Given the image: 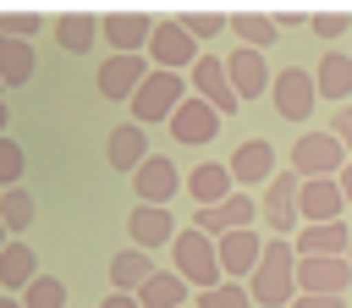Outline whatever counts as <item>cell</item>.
I'll list each match as a JSON object with an SVG mask.
<instances>
[{
  "instance_id": "1",
  "label": "cell",
  "mask_w": 352,
  "mask_h": 308,
  "mask_svg": "<svg viewBox=\"0 0 352 308\" xmlns=\"http://www.w3.org/2000/svg\"><path fill=\"white\" fill-rule=\"evenodd\" d=\"M248 292H253V302H258V308H292V302L302 297V292H297V242L270 236V242H264L258 270L248 275Z\"/></svg>"
},
{
  "instance_id": "2",
  "label": "cell",
  "mask_w": 352,
  "mask_h": 308,
  "mask_svg": "<svg viewBox=\"0 0 352 308\" xmlns=\"http://www.w3.org/2000/svg\"><path fill=\"white\" fill-rule=\"evenodd\" d=\"M170 270L192 286V292H214L220 280H226V270H220V242L214 236H204L198 226H182L176 231V248H170Z\"/></svg>"
},
{
  "instance_id": "3",
  "label": "cell",
  "mask_w": 352,
  "mask_h": 308,
  "mask_svg": "<svg viewBox=\"0 0 352 308\" xmlns=\"http://www.w3.org/2000/svg\"><path fill=\"white\" fill-rule=\"evenodd\" d=\"M346 148H341V138L336 132H302L297 143H292V170L302 176V182H324V176H341L346 170Z\"/></svg>"
},
{
  "instance_id": "4",
  "label": "cell",
  "mask_w": 352,
  "mask_h": 308,
  "mask_svg": "<svg viewBox=\"0 0 352 308\" xmlns=\"http://www.w3.org/2000/svg\"><path fill=\"white\" fill-rule=\"evenodd\" d=\"M187 99H192V94H187V82H182V72H148V82H143L138 99H132V121H138V126L170 121Z\"/></svg>"
},
{
  "instance_id": "5",
  "label": "cell",
  "mask_w": 352,
  "mask_h": 308,
  "mask_svg": "<svg viewBox=\"0 0 352 308\" xmlns=\"http://www.w3.org/2000/svg\"><path fill=\"white\" fill-rule=\"evenodd\" d=\"M270 99H275V116H280V121H308L314 104H319V82H314L308 66H280Z\"/></svg>"
},
{
  "instance_id": "6",
  "label": "cell",
  "mask_w": 352,
  "mask_h": 308,
  "mask_svg": "<svg viewBox=\"0 0 352 308\" xmlns=\"http://www.w3.org/2000/svg\"><path fill=\"white\" fill-rule=\"evenodd\" d=\"M297 192H302V176L286 165L270 187H264V198H258V209H264V226H270V236H292L297 226H302V214H297Z\"/></svg>"
},
{
  "instance_id": "7",
  "label": "cell",
  "mask_w": 352,
  "mask_h": 308,
  "mask_svg": "<svg viewBox=\"0 0 352 308\" xmlns=\"http://www.w3.org/2000/svg\"><path fill=\"white\" fill-rule=\"evenodd\" d=\"M148 60H154V72H192L198 60H204V50H198V38L170 16V22H160L154 28V44H148Z\"/></svg>"
},
{
  "instance_id": "8",
  "label": "cell",
  "mask_w": 352,
  "mask_h": 308,
  "mask_svg": "<svg viewBox=\"0 0 352 308\" xmlns=\"http://www.w3.org/2000/svg\"><path fill=\"white\" fill-rule=\"evenodd\" d=\"M132 192H138V204H176V192H187V176L176 170V160H143L138 170H132Z\"/></svg>"
},
{
  "instance_id": "9",
  "label": "cell",
  "mask_w": 352,
  "mask_h": 308,
  "mask_svg": "<svg viewBox=\"0 0 352 308\" xmlns=\"http://www.w3.org/2000/svg\"><path fill=\"white\" fill-rule=\"evenodd\" d=\"M148 72H154V60L148 55H110L104 66H99V99H138V88L148 82Z\"/></svg>"
},
{
  "instance_id": "10",
  "label": "cell",
  "mask_w": 352,
  "mask_h": 308,
  "mask_svg": "<svg viewBox=\"0 0 352 308\" xmlns=\"http://www.w3.org/2000/svg\"><path fill=\"white\" fill-rule=\"evenodd\" d=\"M226 165H231L236 187H270V182L280 176V160H275L270 138H248V143H236V154H231Z\"/></svg>"
},
{
  "instance_id": "11",
  "label": "cell",
  "mask_w": 352,
  "mask_h": 308,
  "mask_svg": "<svg viewBox=\"0 0 352 308\" xmlns=\"http://www.w3.org/2000/svg\"><path fill=\"white\" fill-rule=\"evenodd\" d=\"M258 220V198H248V192H236V198H226V204H214V209H192V226L204 231V236H231V231H248Z\"/></svg>"
},
{
  "instance_id": "12",
  "label": "cell",
  "mask_w": 352,
  "mask_h": 308,
  "mask_svg": "<svg viewBox=\"0 0 352 308\" xmlns=\"http://www.w3.org/2000/svg\"><path fill=\"white\" fill-rule=\"evenodd\" d=\"M126 236H132V248H143V253L170 248V242H176V214H170L165 204H132V214H126Z\"/></svg>"
},
{
  "instance_id": "13",
  "label": "cell",
  "mask_w": 352,
  "mask_h": 308,
  "mask_svg": "<svg viewBox=\"0 0 352 308\" xmlns=\"http://www.w3.org/2000/svg\"><path fill=\"white\" fill-rule=\"evenodd\" d=\"M346 286H352V258H297L302 297H341Z\"/></svg>"
},
{
  "instance_id": "14",
  "label": "cell",
  "mask_w": 352,
  "mask_h": 308,
  "mask_svg": "<svg viewBox=\"0 0 352 308\" xmlns=\"http://www.w3.org/2000/svg\"><path fill=\"white\" fill-rule=\"evenodd\" d=\"M220 121H226V116H220L209 99H198V94H192V99L170 116V138H176L182 148H204V143L220 132Z\"/></svg>"
},
{
  "instance_id": "15",
  "label": "cell",
  "mask_w": 352,
  "mask_h": 308,
  "mask_svg": "<svg viewBox=\"0 0 352 308\" xmlns=\"http://www.w3.org/2000/svg\"><path fill=\"white\" fill-rule=\"evenodd\" d=\"M297 214H302V226H330V220H346L341 182H336V176H324V182H302V192H297Z\"/></svg>"
},
{
  "instance_id": "16",
  "label": "cell",
  "mask_w": 352,
  "mask_h": 308,
  "mask_svg": "<svg viewBox=\"0 0 352 308\" xmlns=\"http://www.w3.org/2000/svg\"><path fill=\"white\" fill-rule=\"evenodd\" d=\"M154 16L148 11H110L104 16V38L116 44V55H143L148 44H154Z\"/></svg>"
},
{
  "instance_id": "17",
  "label": "cell",
  "mask_w": 352,
  "mask_h": 308,
  "mask_svg": "<svg viewBox=\"0 0 352 308\" xmlns=\"http://www.w3.org/2000/svg\"><path fill=\"white\" fill-rule=\"evenodd\" d=\"M192 88H198V99H209L220 116H236V110H242V99H236V88H231V72H226L220 55H204V60L192 66Z\"/></svg>"
},
{
  "instance_id": "18",
  "label": "cell",
  "mask_w": 352,
  "mask_h": 308,
  "mask_svg": "<svg viewBox=\"0 0 352 308\" xmlns=\"http://www.w3.org/2000/svg\"><path fill=\"white\" fill-rule=\"evenodd\" d=\"M187 198H192L198 209H214V204L236 198V176H231V165H220V160L192 165V170H187Z\"/></svg>"
},
{
  "instance_id": "19",
  "label": "cell",
  "mask_w": 352,
  "mask_h": 308,
  "mask_svg": "<svg viewBox=\"0 0 352 308\" xmlns=\"http://www.w3.org/2000/svg\"><path fill=\"white\" fill-rule=\"evenodd\" d=\"M226 72H231V88H236V99L248 104V99H264V88H275V77H270V66H264V55L258 50H231L226 55Z\"/></svg>"
},
{
  "instance_id": "20",
  "label": "cell",
  "mask_w": 352,
  "mask_h": 308,
  "mask_svg": "<svg viewBox=\"0 0 352 308\" xmlns=\"http://www.w3.org/2000/svg\"><path fill=\"white\" fill-rule=\"evenodd\" d=\"M352 248V220H330V226H302L297 231V258H346Z\"/></svg>"
},
{
  "instance_id": "21",
  "label": "cell",
  "mask_w": 352,
  "mask_h": 308,
  "mask_svg": "<svg viewBox=\"0 0 352 308\" xmlns=\"http://www.w3.org/2000/svg\"><path fill=\"white\" fill-rule=\"evenodd\" d=\"M258 258H264V242H258L253 226L220 236V270H226V280H242V286H248V275L258 270Z\"/></svg>"
},
{
  "instance_id": "22",
  "label": "cell",
  "mask_w": 352,
  "mask_h": 308,
  "mask_svg": "<svg viewBox=\"0 0 352 308\" xmlns=\"http://www.w3.org/2000/svg\"><path fill=\"white\" fill-rule=\"evenodd\" d=\"M99 33H104V16H94V11H60L55 16V44L66 55H88L99 44Z\"/></svg>"
},
{
  "instance_id": "23",
  "label": "cell",
  "mask_w": 352,
  "mask_h": 308,
  "mask_svg": "<svg viewBox=\"0 0 352 308\" xmlns=\"http://www.w3.org/2000/svg\"><path fill=\"white\" fill-rule=\"evenodd\" d=\"M314 82H319V99H330V104H352V55L324 50L319 66H314Z\"/></svg>"
},
{
  "instance_id": "24",
  "label": "cell",
  "mask_w": 352,
  "mask_h": 308,
  "mask_svg": "<svg viewBox=\"0 0 352 308\" xmlns=\"http://www.w3.org/2000/svg\"><path fill=\"white\" fill-rule=\"evenodd\" d=\"M104 154H110L116 170H138V165L148 160V132H143L138 121H121V126L104 138Z\"/></svg>"
},
{
  "instance_id": "25",
  "label": "cell",
  "mask_w": 352,
  "mask_h": 308,
  "mask_svg": "<svg viewBox=\"0 0 352 308\" xmlns=\"http://www.w3.org/2000/svg\"><path fill=\"white\" fill-rule=\"evenodd\" d=\"M148 280H154V258H148L143 248H121V253L110 258V286H116V292L138 297Z\"/></svg>"
},
{
  "instance_id": "26",
  "label": "cell",
  "mask_w": 352,
  "mask_h": 308,
  "mask_svg": "<svg viewBox=\"0 0 352 308\" xmlns=\"http://www.w3.org/2000/svg\"><path fill=\"white\" fill-rule=\"evenodd\" d=\"M231 33H236L242 50H258L264 55L280 38V22H275V11H231Z\"/></svg>"
},
{
  "instance_id": "27",
  "label": "cell",
  "mask_w": 352,
  "mask_h": 308,
  "mask_svg": "<svg viewBox=\"0 0 352 308\" xmlns=\"http://www.w3.org/2000/svg\"><path fill=\"white\" fill-rule=\"evenodd\" d=\"M38 280V253L28 248V242H11L6 253H0V292L11 297V292H28Z\"/></svg>"
},
{
  "instance_id": "28",
  "label": "cell",
  "mask_w": 352,
  "mask_h": 308,
  "mask_svg": "<svg viewBox=\"0 0 352 308\" xmlns=\"http://www.w3.org/2000/svg\"><path fill=\"white\" fill-rule=\"evenodd\" d=\"M192 297H198V292H192L176 270H154V280L138 292V302H143V308H187Z\"/></svg>"
},
{
  "instance_id": "29",
  "label": "cell",
  "mask_w": 352,
  "mask_h": 308,
  "mask_svg": "<svg viewBox=\"0 0 352 308\" xmlns=\"http://www.w3.org/2000/svg\"><path fill=\"white\" fill-rule=\"evenodd\" d=\"M0 82L6 88L33 82V44L28 38H0Z\"/></svg>"
},
{
  "instance_id": "30",
  "label": "cell",
  "mask_w": 352,
  "mask_h": 308,
  "mask_svg": "<svg viewBox=\"0 0 352 308\" xmlns=\"http://www.w3.org/2000/svg\"><path fill=\"white\" fill-rule=\"evenodd\" d=\"M0 220H6V231H11V242L33 226V192L28 187H11V192H0Z\"/></svg>"
},
{
  "instance_id": "31",
  "label": "cell",
  "mask_w": 352,
  "mask_h": 308,
  "mask_svg": "<svg viewBox=\"0 0 352 308\" xmlns=\"http://www.w3.org/2000/svg\"><path fill=\"white\" fill-rule=\"evenodd\" d=\"M176 22H182V28H187L198 44H204V38L231 33V11H198V6H192V11H176Z\"/></svg>"
},
{
  "instance_id": "32",
  "label": "cell",
  "mask_w": 352,
  "mask_h": 308,
  "mask_svg": "<svg viewBox=\"0 0 352 308\" xmlns=\"http://www.w3.org/2000/svg\"><path fill=\"white\" fill-rule=\"evenodd\" d=\"M192 308H258V302H253V292L242 280H220L214 292H198Z\"/></svg>"
},
{
  "instance_id": "33",
  "label": "cell",
  "mask_w": 352,
  "mask_h": 308,
  "mask_svg": "<svg viewBox=\"0 0 352 308\" xmlns=\"http://www.w3.org/2000/svg\"><path fill=\"white\" fill-rule=\"evenodd\" d=\"M22 308H72V302H66V280H55V275H38V280L22 292Z\"/></svg>"
},
{
  "instance_id": "34",
  "label": "cell",
  "mask_w": 352,
  "mask_h": 308,
  "mask_svg": "<svg viewBox=\"0 0 352 308\" xmlns=\"http://www.w3.org/2000/svg\"><path fill=\"white\" fill-rule=\"evenodd\" d=\"M22 170H28V154H22V143L0 138V192L22 187Z\"/></svg>"
},
{
  "instance_id": "35",
  "label": "cell",
  "mask_w": 352,
  "mask_h": 308,
  "mask_svg": "<svg viewBox=\"0 0 352 308\" xmlns=\"http://www.w3.org/2000/svg\"><path fill=\"white\" fill-rule=\"evenodd\" d=\"M44 28L38 11H0V38H33Z\"/></svg>"
},
{
  "instance_id": "36",
  "label": "cell",
  "mask_w": 352,
  "mask_h": 308,
  "mask_svg": "<svg viewBox=\"0 0 352 308\" xmlns=\"http://www.w3.org/2000/svg\"><path fill=\"white\" fill-rule=\"evenodd\" d=\"M346 28H352L346 11H308V33H319V38H341Z\"/></svg>"
},
{
  "instance_id": "37",
  "label": "cell",
  "mask_w": 352,
  "mask_h": 308,
  "mask_svg": "<svg viewBox=\"0 0 352 308\" xmlns=\"http://www.w3.org/2000/svg\"><path fill=\"white\" fill-rule=\"evenodd\" d=\"M330 132H336V138H341V148L352 154V104H341V110L330 116Z\"/></svg>"
},
{
  "instance_id": "38",
  "label": "cell",
  "mask_w": 352,
  "mask_h": 308,
  "mask_svg": "<svg viewBox=\"0 0 352 308\" xmlns=\"http://www.w3.org/2000/svg\"><path fill=\"white\" fill-rule=\"evenodd\" d=\"M292 308H346V297H297Z\"/></svg>"
},
{
  "instance_id": "39",
  "label": "cell",
  "mask_w": 352,
  "mask_h": 308,
  "mask_svg": "<svg viewBox=\"0 0 352 308\" xmlns=\"http://www.w3.org/2000/svg\"><path fill=\"white\" fill-rule=\"evenodd\" d=\"M99 308H143V302H138V297H126V292H110Z\"/></svg>"
},
{
  "instance_id": "40",
  "label": "cell",
  "mask_w": 352,
  "mask_h": 308,
  "mask_svg": "<svg viewBox=\"0 0 352 308\" xmlns=\"http://www.w3.org/2000/svg\"><path fill=\"white\" fill-rule=\"evenodd\" d=\"M275 22H280V28H292V22H308V11H297V6H292V11H275Z\"/></svg>"
},
{
  "instance_id": "41",
  "label": "cell",
  "mask_w": 352,
  "mask_h": 308,
  "mask_svg": "<svg viewBox=\"0 0 352 308\" xmlns=\"http://www.w3.org/2000/svg\"><path fill=\"white\" fill-rule=\"evenodd\" d=\"M336 182H341V198H346V204H352V160H346V170H341V176H336Z\"/></svg>"
},
{
  "instance_id": "42",
  "label": "cell",
  "mask_w": 352,
  "mask_h": 308,
  "mask_svg": "<svg viewBox=\"0 0 352 308\" xmlns=\"http://www.w3.org/2000/svg\"><path fill=\"white\" fill-rule=\"evenodd\" d=\"M6 121H11V110H6V99H0V138H6Z\"/></svg>"
},
{
  "instance_id": "43",
  "label": "cell",
  "mask_w": 352,
  "mask_h": 308,
  "mask_svg": "<svg viewBox=\"0 0 352 308\" xmlns=\"http://www.w3.org/2000/svg\"><path fill=\"white\" fill-rule=\"evenodd\" d=\"M0 308H22V297H6V292H0Z\"/></svg>"
},
{
  "instance_id": "44",
  "label": "cell",
  "mask_w": 352,
  "mask_h": 308,
  "mask_svg": "<svg viewBox=\"0 0 352 308\" xmlns=\"http://www.w3.org/2000/svg\"><path fill=\"white\" fill-rule=\"evenodd\" d=\"M6 248H11V231H6V220H0V253H6Z\"/></svg>"
},
{
  "instance_id": "45",
  "label": "cell",
  "mask_w": 352,
  "mask_h": 308,
  "mask_svg": "<svg viewBox=\"0 0 352 308\" xmlns=\"http://www.w3.org/2000/svg\"><path fill=\"white\" fill-rule=\"evenodd\" d=\"M346 258H352V248H346Z\"/></svg>"
},
{
  "instance_id": "46",
  "label": "cell",
  "mask_w": 352,
  "mask_h": 308,
  "mask_svg": "<svg viewBox=\"0 0 352 308\" xmlns=\"http://www.w3.org/2000/svg\"><path fill=\"white\" fill-rule=\"evenodd\" d=\"M187 308H192V302H187Z\"/></svg>"
}]
</instances>
